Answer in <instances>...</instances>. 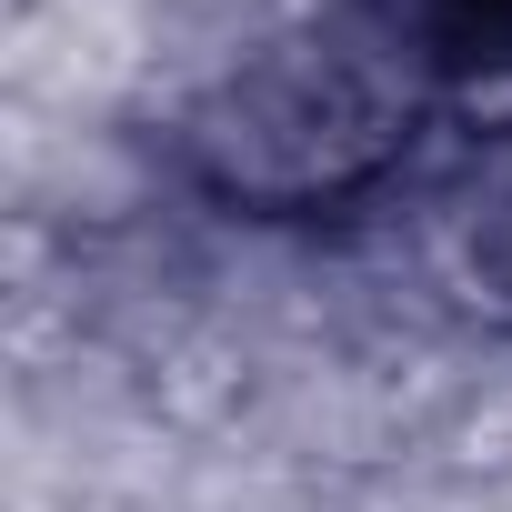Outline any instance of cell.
I'll list each match as a JSON object with an SVG mask.
<instances>
[{
  "mask_svg": "<svg viewBox=\"0 0 512 512\" xmlns=\"http://www.w3.org/2000/svg\"><path fill=\"white\" fill-rule=\"evenodd\" d=\"M412 91L382 51H262L181 121V171L241 221H332L412 161Z\"/></svg>",
  "mask_w": 512,
  "mask_h": 512,
  "instance_id": "6da1fadb",
  "label": "cell"
},
{
  "mask_svg": "<svg viewBox=\"0 0 512 512\" xmlns=\"http://www.w3.org/2000/svg\"><path fill=\"white\" fill-rule=\"evenodd\" d=\"M482 262H492V282L512 292V201H502V221H492V241H482Z\"/></svg>",
  "mask_w": 512,
  "mask_h": 512,
  "instance_id": "7a4b0ae2",
  "label": "cell"
}]
</instances>
